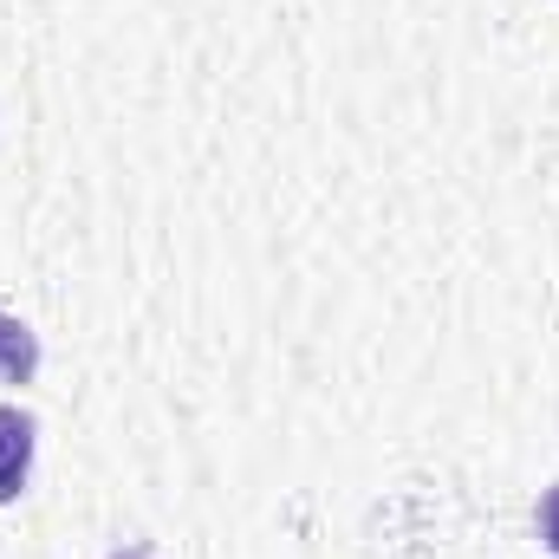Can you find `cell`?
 Listing matches in <instances>:
<instances>
[{"instance_id": "cell-1", "label": "cell", "mask_w": 559, "mask_h": 559, "mask_svg": "<svg viewBox=\"0 0 559 559\" xmlns=\"http://www.w3.org/2000/svg\"><path fill=\"white\" fill-rule=\"evenodd\" d=\"M33 417L26 411H0V501H20L26 495V475H33Z\"/></svg>"}, {"instance_id": "cell-2", "label": "cell", "mask_w": 559, "mask_h": 559, "mask_svg": "<svg viewBox=\"0 0 559 559\" xmlns=\"http://www.w3.org/2000/svg\"><path fill=\"white\" fill-rule=\"evenodd\" d=\"M33 371H39V338H33V325L13 319V312H0V384H33Z\"/></svg>"}, {"instance_id": "cell-3", "label": "cell", "mask_w": 559, "mask_h": 559, "mask_svg": "<svg viewBox=\"0 0 559 559\" xmlns=\"http://www.w3.org/2000/svg\"><path fill=\"white\" fill-rule=\"evenodd\" d=\"M540 540H547V554L559 559V481L540 495Z\"/></svg>"}, {"instance_id": "cell-4", "label": "cell", "mask_w": 559, "mask_h": 559, "mask_svg": "<svg viewBox=\"0 0 559 559\" xmlns=\"http://www.w3.org/2000/svg\"><path fill=\"white\" fill-rule=\"evenodd\" d=\"M111 559H150V554H143V547H124V554H111Z\"/></svg>"}]
</instances>
